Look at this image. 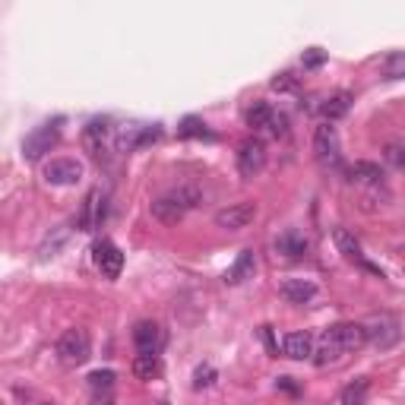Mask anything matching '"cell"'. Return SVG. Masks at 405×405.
<instances>
[{"instance_id": "obj_20", "label": "cell", "mask_w": 405, "mask_h": 405, "mask_svg": "<svg viewBox=\"0 0 405 405\" xmlns=\"http://www.w3.org/2000/svg\"><path fill=\"white\" fill-rule=\"evenodd\" d=\"M370 396V380L368 377H358L355 383H348L346 390H342V396H339V402L342 405H364Z\"/></svg>"}, {"instance_id": "obj_35", "label": "cell", "mask_w": 405, "mask_h": 405, "mask_svg": "<svg viewBox=\"0 0 405 405\" xmlns=\"http://www.w3.org/2000/svg\"><path fill=\"white\" fill-rule=\"evenodd\" d=\"M89 405H114V396H111V390H105V393H92Z\"/></svg>"}, {"instance_id": "obj_15", "label": "cell", "mask_w": 405, "mask_h": 405, "mask_svg": "<svg viewBox=\"0 0 405 405\" xmlns=\"http://www.w3.org/2000/svg\"><path fill=\"white\" fill-rule=\"evenodd\" d=\"M282 352H285V358L304 361L314 355V339H310L308 332H288V336L282 339Z\"/></svg>"}, {"instance_id": "obj_23", "label": "cell", "mask_w": 405, "mask_h": 405, "mask_svg": "<svg viewBox=\"0 0 405 405\" xmlns=\"http://www.w3.org/2000/svg\"><path fill=\"white\" fill-rule=\"evenodd\" d=\"M133 374L140 377V380H156L158 374H162V361H158V355H136L133 358Z\"/></svg>"}, {"instance_id": "obj_8", "label": "cell", "mask_w": 405, "mask_h": 405, "mask_svg": "<svg viewBox=\"0 0 405 405\" xmlns=\"http://www.w3.org/2000/svg\"><path fill=\"white\" fill-rule=\"evenodd\" d=\"M158 136H162V130H158V127H140V124H130V127H120L117 130L114 146H117L120 152H133V149H140V146L156 143Z\"/></svg>"}, {"instance_id": "obj_10", "label": "cell", "mask_w": 405, "mask_h": 405, "mask_svg": "<svg viewBox=\"0 0 405 405\" xmlns=\"http://www.w3.org/2000/svg\"><path fill=\"white\" fill-rule=\"evenodd\" d=\"M92 260L102 270V276H108V279H117L120 270H124V254H120L117 244H111V241H98L95 247H92Z\"/></svg>"}, {"instance_id": "obj_9", "label": "cell", "mask_w": 405, "mask_h": 405, "mask_svg": "<svg viewBox=\"0 0 405 405\" xmlns=\"http://www.w3.org/2000/svg\"><path fill=\"white\" fill-rule=\"evenodd\" d=\"M79 178H83V165L76 158H51L45 165V180L54 187H70Z\"/></svg>"}, {"instance_id": "obj_14", "label": "cell", "mask_w": 405, "mask_h": 405, "mask_svg": "<svg viewBox=\"0 0 405 405\" xmlns=\"http://www.w3.org/2000/svg\"><path fill=\"white\" fill-rule=\"evenodd\" d=\"M279 294L285 301H292V304H308L317 294V285L310 279H285V282L279 285Z\"/></svg>"}, {"instance_id": "obj_31", "label": "cell", "mask_w": 405, "mask_h": 405, "mask_svg": "<svg viewBox=\"0 0 405 405\" xmlns=\"http://www.w3.org/2000/svg\"><path fill=\"white\" fill-rule=\"evenodd\" d=\"M266 130H270L272 136H285V133H288V120H285V114H276V111H272V120H270V127H266Z\"/></svg>"}, {"instance_id": "obj_25", "label": "cell", "mask_w": 405, "mask_h": 405, "mask_svg": "<svg viewBox=\"0 0 405 405\" xmlns=\"http://www.w3.org/2000/svg\"><path fill=\"white\" fill-rule=\"evenodd\" d=\"M270 120H272V108L266 105V102H256V105L247 108V124L254 130H266L270 127Z\"/></svg>"}, {"instance_id": "obj_30", "label": "cell", "mask_w": 405, "mask_h": 405, "mask_svg": "<svg viewBox=\"0 0 405 405\" xmlns=\"http://www.w3.org/2000/svg\"><path fill=\"white\" fill-rule=\"evenodd\" d=\"M178 133L180 136H209V133H206V124H202L200 117H184V120H180Z\"/></svg>"}, {"instance_id": "obj_32", "label": "cell", "mask_w": 405, "mask_h": 405, "mask_svg": "<svg viewBox=\"0 0 405 405\" xmlns=\"http://www.w3.org/2000/svg\"><path fill=\"white\" fill-rule=\"evenodd\" d=\"M386 162H390L393 168H402V165H405L402 146H396V143H390V146H386Z\"/></svg>"}, {"instance_id": "obj_5", "label": "cell", "mask_w": 405, "mask_h": 405, "mask_svg": "<svg viewBox=\"0 0 405 405\" xmlns=\"http://www.w3.org/2000/svg\"><path fill=\"white\" fill-rule=\"evenodd\" d=\"M238 171L241 178H254V174L263 171V165H266V146H263V140H256V136H250V140H244V143L238 146Z\"/></svg>"}, {"instance_id": "obj_3", "label": "cell", "mask_w": 405, "mask_h": 405, "mask_svg": "<svg viewBox=\"0 0 405 405\" xmlns=\"http://www.w3.org/2000/svg\"><path fill=\"white\" fill-rule=\"evenodd\" d=\"M323 342L336 346L342 355L358 352L364 346V326L361 323H336V326H330V330L323 332Z\"/></svg>"}, {"instance_id": "obj_36", "label": "cell", "mask_w": 405, "mask_h": 405, "mask_svg": "<svg viewBox=\"0 0 405 405\" xmlns=\"http://www.w3.org/2000/svg\"><path fill=\"white\" fill-rule=\"evenodd\" d=\"M279 386H282V390H288V393H298V386L292 383V377H279Z\"/></svg>"}, {"instance_id": "obj_29", "label": "cell", "mask_w": 405, "mask_h": 405, "mask_svg": "<svg viewBox=\"0 0 405 405\" xmlns=\"http://www.w3.org/2000/svg\"><path fill=\"white\" fill-rule=\"evenodd\" d=\"M383 67H386V76H390V79H402V76H405V54L402 51L390 54Z\"/></svg>"}, {"instance_id": "obj_4", "label": "cell", "mask_w": 405, "mask_h": 405, "mask_svg": "<svg viewBox=\"0 0 405 405\" xmlns=\"http://www.w3.org/2000/svg\"><path fill=\"white\" fill-rule=\"evenodd\" d=\"M314 152H317V162H320L323 168H339V162H342V152H339V133H336V127H330V124L317 127V133H314Z\"/></svg>"}, {"instance_id": "obj_22", "label": "cell", "mask_w": 405, "mask_h": 405, "mask_svg": "<svg viewBox=\"0 0 405 405\" xmlns=\"http://www.w3.org/2000/svg\"><path fill=\"white\" fill-rule=\"evenodd\" d=\"M348 108H352V98H348L346 92H339V95H330L326 102H323L320 111H323V117H326V124H332V120L346 117Z\"/></svg>"}, {"instance_id": "obj_37", "label": "cell", "mask_w": 405, "mask_h": 405, "mask_svg": "<svg viewBox=\"0 0 405 405\" xmlns=\"http://www.w3.org/2000/svg\"><path fill=\"white\" fill-rule=\"evenodd\" d=\"M38 405H48V402H38Z\"/></svg>"}, {"instance_id": "obj_2", "label": "cell", "mask_w": 405, "mask_h": 405, "mask_svg": "<svg viewBox=\"0 0 405 405\" xmlns=\"http://www.w3.org/2000/svg\"><path fill=\"white\" fill-rule=\"evenodd\" d=\"M57 355L64 364H70V368H76V364H86L92 355V342H89V332L86 330H67L64 336H60L57 342Z\"/></svg>"}, {"instance_id": "obj_28", "label": "cell", "mask_w": 405, "mask_h": 405, "mask_svg": "<svg viewBox=\"0 0 405 405\" xmlns=\"http://www.w3.org/2000/svg\"><path fill=\"white\" fill-rule=\"evenodd\" d=\"M216 368H212V364H200V368L194 370V386L196 390H206V386H212V383H216Z\"/></svg>"}, {"instance_id": "obj_6", "label": "cell", "mask_w": 405, "mask_h": 405, "mask_svg": "<svg viewBox=\"0 0 405 405\" xmlns=\"http://www.w3.org/2000/svg\"><path fill=\"white\" fill-rule=\"evenodd\" d=\"M254 218H256V202L244 200V202H232V206H225V209H218L216 225L225 228V232H241V228H247Z\"/></svg>"}, {"instance_id": "obj_1", "label": "cell", "mask_w": 405, "mask_h": 405, "mask_svg": "<svg viewBox=\"0 0 405 405\" xmlns=\"http://www.w3.org/2000/svg\"><path fill=\"white\" fill-rule=\"evenodd\" d=\"M361 326H364V342L377 346L380 352L393 348L399 339H402V326H399V317H393V314H380V317H374L370 323H361Z\"/></svg>"}, {"instance_id": "obj_19", "label": "cell", "mask_w": 405, "mask_h": 405, "mask_svg": "<svg viewBox=\"0 0 405 405\" xmlns=\"http://www.w3.org/2000/svg\"><path fill=\"white\" fill-rule=\"evenodd\" d=\"M332 244H336V250L342 256H348V260H361V244H358V238H355L348 228H336V232H332Z\"/></svg>"}, {"instance_id": "obj_7", "label": "cell", "mask_w": 405, "mask_h": 405, "mask_svg": "<svg viewBox=\"0 0 405 405\" xmlns=\"http://www.w3.org/2000/svg\"><path fill=\"white\" fill-rule=\"evenodd\" d=\"M57 136H60L57 124H41V127H35L29 136H26L23 156L29 158V162H38L45 152H51L54 146H57Z\"/></svg>"}, {"instance_id": "obj_24", "label": "cell", "mask_w": 405, "mask_h": 405, "mask_svg": "<svg viewBox=\"0 0 405 405\" xmlns=\"http://www.w3.org/2000/svg\"><path fill=\"white\" fill-rule=\"evenodd\" d=\"M348 174H352V180H358V184H368V187L380 184V178H383L380 165H374V162H355V165L348 168Z\"/></svg>"}, {"instance_id": "obj_34", "label": "cell", "mask_w": 405, "mask_h": 405, "mask_svg": "<svg viewBox=\"0 0 405 405\" xmlns=\"http://www.w3.org/2000/svg\"><path fill=\"white\" fill-rule=\"evenodd\" d=\"M320 64H323V51L320 48H310V51L304 54V67L314 70V67H320Z\"/></svg>"}, {"instance_id": "obj_17", "label": "cell", "mask_w": 405, "mask_h": 405, "mask_svg": "<svg viewBox=\"0 0 405 405\" xmlns=\"http://www.w3.org/2000/svg\"><path fill=\"white\" fill-rule=\"evenodd\" d=\"M276 254L288 256V260H294V256H304V254H308V241H304V234H301V232L288 228V232H282L276 238Z\"/></svg>"}, {"instance_id": "obj_21", "label": "cell", "mask_w": 405, "mask_h": 405, "mask_svg": "<svg viewBox=\"0 0 405 405\" xmlns=\"http://www.w3.org/2000/svg\"><path fill=\"white\" fill-rule=\"evenodd\" d=\"M168 196H171V200L178 202L184 212L194 209V206H200V202H202V194H200V187H196V184H180V187L168 190Z\"/></svg>"}, {"instance_id": "obj_33", "label": "cell", "mask_w": 405, "mask_h": 405, "mask_svg": "<svg viewBox=\"0 0 405 405\" xmlns=\"http://www.w3.org/2000/svg\"><path fill=\"white\" fill-rule=\"evenodd\" d=\"M298 86V79H294L292 73H279L276 79H272V89H279V92H288V89H294Z\"/></svg>"}, {"instance_id": "obj_13", "label": "cell", "mask_w": 405, "mask_h": 405, "mask_svg": "<svg viewBox=\"0 0 405 405\" xmlns=\"http://www.w3.org/2000/svg\"><path fill=\"white\" fill-rule=\"evenodd\" d=\"M108 140H111V127H108L105 120H89L83 127V146L95 158H102V152L108 149Z\"/></svg>"}, {"instance_id": "obj_27", "label": "cell", "mask_w": 405, "mask_h": 405, "mask_svg": "<svg viewBox=\"0 0 405 405\" xmlns=\"http://www.w3.org/2000/svg\"><path fill=\"white\" fill-rule=\"evenodd\" d=\"M342 358H346V355L339 352L336 346H326V342H323V346L314 352V364H317V368H326V364H339Z\"/></svg>"}, {"instance_id": "obj_12", "label": "cell", "mask_w": 405, "mask_h": 405, "mask_svg": "<svg viewBox=\"0 0 405 405\" xmlns=\"http://www.w3.org/2000/svg\"><path fill=\"white\" fill-rule=\"evenodd\" d=\"M133 346L143 355H158V346H162V330L158 323L152 320H140L133 326Z\"/></svg>"}, {"instance_id": "obj_26", "label": "cell", "mask_w": 405, "mask_h": 405, "mask_svg": "<svg viewBox=\"0 0 405 405\" xmlns=\"http://www.w3.org/2000/svg\"><path fill=\"white\" fill-rule=\"evenodd\" d=\"M114 370H92L89 374V390L92 393H105V390H114Z\"/></svg>"}, {"instance_id": "obj_16", "label": "cell", "mask_w": 405, "mask_h": 405, "mask_svg": "<svg viewBox=\"0 0 405 405\" xmlns=\"http://www.w3.org/2000/svg\"><path fill=\"white\" fill-rule=\"evenodd\" d=\"M254 270H256V256H254V250H241L238 260H234V266L225 272V282H228V285H241V282L254 279Z\"/></svg>"}, {"instance_id": "obj_11", "label": "cell", "mask_w": 405, "mask_h": 405, "mask_svg": "<svg viewBox=\"0 0 405 405\" xmlns=\"http://www.w3.org/2000/svg\"><path fill=\"white\" fill-rule=\"evenodd\" d=\"M102 218H105V196H102V190H89L76 225H79V232H95L102 225Z\"/></svg>"}, {"instance_id": "obj_18", "label": "cell", "mask_w": 405, "mask_h": 405, "mask_svg": "<svg viewBox=\"0 0 405 405\" xmlns=\"http://www.w3.org/2000/svg\"><path fill=\"white\" fill-rule=\"evenodd\" d=\"M152 216H156L162 225H178V222L187 216V212L180 209L178 202H174L171 196L165 194V196H158V200H152Z\"/></svg>"}]
</instances>
